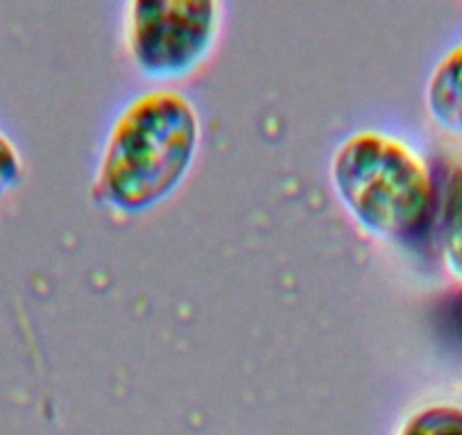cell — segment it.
I'll use <instances>...</instances> for the list:
<instances>
[{"mask_svg":"<svg viewBox=\"0 0 462 435\" xmlns=\"http://www.w3.org/2000/svg\"><path fill=\"white\" fill-rule=\"evenodd\" d=\"M199 136L198 109L184 93L159 88L136 96L106 134L96 195L123 213L157 207L189 175Z\"/></svg>","mask_w":462,"mask_h":435,"instance_id":"cell-1","label":"cell"},{"mask_svg":"<svg viewBox=\"0 0 462 435\" xmlns=\"http://www.w3.org/2000/svg\"><path fill=\"white\" fill-rule=\"evenodd\" d=\"M328 177L342 207L374 236L411 238L429 223L433 175L426 159L399 136L354 132L333 153Z\"/></svg>","mask_w":462,"mask_h":435,"instance_id":"cell-2","label":"cell"},{"mask_svg":"<svg viewBox=\"0 0 462 435\" xmlns=\"http://www.w3.org/2000/svg\"><path fill=\"white\" fill-rule=\"evenodd\" d=\"M220 25L217 0H134L125 12L127 55L145 78H181L207 60Z\"/></svg>","mask_w":462,"mask_h":435,"instance_id":"cell-3","label":"cell"},{"mask_svg":"<svg viewBox=\"0 0 462 435\" xmlns=\"http://www.w3.org/2000/svg\"><path fill=\"white\" fill-rule=\"evenodd\" d=\"M426 109L442 130L462 134V43L448 51L430 73Z\"/></svg>","mask_w":462,"mask_h":435,"instance_id":"cell-4","label":"cell"},{"mask_svg":"<svg viewBox=\"0 0 462 435\" xmlns=\"http://www.w3.org/2000/svg\"><path fill=\"white\" fill-rule=\"evenodd\" d=\"M439 247L444 268L462 283V163L448 177L439 213Z\"/></svg>","mask_w":462,"mask_h":435,"instance_id":"cell-5","label":"cell"},{"mask_svg":"<svg viewBox=\"0 0 462 435\" xmlns=\"http://www.w3.org/2000/svg\"><path fill=\"white\" fill-rule=\"evenodd\" d=\"M394 435H462V406L435 402L403 417Z\"/></svg>","mask_w":462,"mask_h":435,"instance_id":"cell-6","label":"cell"},{"mask_svg":"<svg viewBox=\"0 0 462 435\" xmlns=\"http://www.w3.org/2000/svg\"><path fill=\"white\" fill-rule=\"evenodd\" d=\"M23 177V157L14 141L0 130V198L19 186Z\"/></svg>","mask_w":462,"mask_h":435,"instance_id":"cell-7","label":"cell"}]
</instances>
